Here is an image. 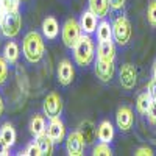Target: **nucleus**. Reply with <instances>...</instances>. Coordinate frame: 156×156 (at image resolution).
<instances>
[{
    "instance_id": "12",
    "label": "nucleus",
    "mask_w": 156,
    "mask_h": 156,
    "mask_svg": "<svg viewBox=\"0 0 156 156\" xmlns=\"http://www.w3.org/2000/svg\"><path fill=\"white\" fill-rule=\"evenodd\" d=\"M53 142H61L64 140V137H66V128H64V123L61 122L59 117H56V119H50V123L47 126V131H45Z\"/></svg>"
},
{
    "instance_id": "19",
    "label": "nucleus",
    "mask_w": 156,
    "mask_h": 156,
    "mask_svg": "<svg viewBox=\"0 0 156 156\" xmlns=\"http://www.w3.org/2000/svg\"><path fill=\"white\" fill-rule=\"evenodd\" d=\"M59 33V25L55 17H47L42 22V34L47 39H55Z\"/></svg>"
},
{
    "instance_id": "2",
    "label": "nucleus",
    "mask_w": 156,
    "mask_h": 156,
    "mask_svg": "<svg viewBox=\"0 0 156 156\" xmlns=\"http://www.w3.org/2000/svg\"><path fill=\"white\" fill-rule=\"evenodd\" d=\"M94 55H95V45L94 41L90 39L89 34H81V37L78 39V42L73 47V58L78 66H89L94 61Z\"/></svg>"
},
{
    "instance_id": "35",
    "label": "nucleus",
    "mask_w": 156,
    "mask_h": 156,
    "mask_svg": "<svg viewBox=\"0 0 156 156\" xmlns=\"http://www.w3.org/2000/svg\"><path fill=\"white\" fill-rule=\"evenodd\" d=\"M3 111H5V103H3V98L0 97V117H2Z\"/></svg>"
},
{
    "instance_id": "18",
    "label": "nucleus",
    "mask_w": 156,
    "mask_h": 156,
    "mask_svg": "<svg viewBox=\"0 0 156 156\" xmlns=\"http://www.w3.org/2000/svg\"><path fill=\"white\" fill-rule=\"evenodd\" d=\"M36 144L39 147V151H41V156H50L51 151H53L55 142L51 140V137L47 133H42V134L36 136Z\"/></svg>"
},
{
    "instance_id": "16",
    "label": "nucleus",
    "mask_w": 156,
    "mask_h": 156,
    "mask_svg": "<svg viewBox=\"0 0 156 156\" xmlns=\"http://www.w3.org/2000/svg\"><path fill=\"white\" fill-rule=\"evenodd\" d=\"M97 137L100 142H109L114 139V126L109 120H103L97 126Z\"/></svg>"
},
{
    "instance_id": "8",
    "label": "nucleus",
    "mask_w": 156,
    "mask_h": 156,
    "mask_svg": "<svg viewBox=\"0 0 156 156\" xmlns=\"http://www.w3.org/2000/svg\"><path fill=\"white\" fill-rule=\"evenodd\" d=\"M114 72H115L114 61L100 59V58L95 61V75L101 83H109L114 76Z\"/></svg>"
},
{
    "instance_id": "37",
    "label": "nucleus",
    "mask_w": 156,
    "mask_h": 156,
    "mask_svg": "<svg viewBox=\"0 0 156 156\" xmlns=\"http://www.w3.org/2000/svg\"><path fill=\"white\" fill-rule=\"evenodd\" d=\"M153 78L156 80V62H154V66H153Z\"/></svg>"
},
{
    "instance_id": "13",
    "label": "nucleus",
    "mask_w": 156,
    "mask_h": 156,
    "mask_svg": "<svg viewBox=\"0 0 156 156\" xmlns=\"http://www.w3.org/2000/svg\"><path fill=\"white\" fill-rule=\"evenodd\" d=\"M97 16L94 14L92 11H84L83 14H81V19H80V25H81V30H83V33H86V34H90V33H94V31H97Z\"/></svg>"
},
{
    "instance_id": "9",
    "label": "nucleus",
    "mask_w": 156,
    "mask_h": 156,
    "mask_svg": "<svg viewBox=\"0 0 156 156\" xmlns=\"http://www.w3.org/2000/svg\"><path fill=\"white\" fill-rule=\"evenodd\" d=\"M84 147L86 142L83 139V136L80 134V131H73L67 136L66 140V148H67V154L70 156H81L84 153Z\"/></svg>"
},
{
    "instance_id": "25",
    "label": "nucleus",
    "mask_w": 156,
    "mask_h": 156,
    "mask_svg": "<svg viewBox=\"0 0 156 156\" xmlns=\"http://www.w3.org/2000/svg\"><path fill=\"white\" fill-rule=\"evenodd\" d=\"M92 154L94 156H111L112 154V150L109 147L108 142H100V144H97L92 150Z\"/></svg>"
},
{
    "instance_id": "6",
    "label": "nucleus",
    "mask_w": 156,
    "mask_h": 156,
    "mask_svg": "<svg viewBox=\"0 0 156 156\" xmlns=\"http://www.w3.org/2000/svg\"><path fill=\"white\" fill-rule=\"evenodd\" d=\"M44 114L48 119H56L62 112V100L56 92H50L45 98H44Z\"/></svg>"
},
{
    "instance_id": "22",
    "label": "nucleus",
    "mask_w": 156,
    "mask_h": 156,
    "mask_svg": "<svg viewBox=\"0 0 156 156\" xmlns=\"http://www.w3.org/2000/svg\"><path fill=\"white\" fill-rule=\"evenodd\" d=\"M151 103H153V100H151V97H150L148 92L139 94L137 101H136V108H137L139 114H147L148 109H150V106H151Z\"/></svg>"
},
{
    "instance_id": "10",
    "label": "nucleus",
    "mask_w": 156,
    "mask_h": 156,
    "mask_svg": "<svg viewBox=\"0 0 156 156\" xmlns=\"http://www.w3.org/2000/svg\"><path fill=\"white\" fill-rule=\"evenodd\" d=\"M119 80H120V84L122 87L125 89H133L136 86V81H137V72H136V67L133 64H123L120 67V72H119Z\"/></svg>"
},
{
    "instance_id": "26",
    "label": "nucleus",
    "mask_w": 156,
    "mask_h": 156,
    "mask_svg": "<svg viewBox=\"0 0 156 156\" xmlns=\"http://www.w3.org/2000/svg\"><path fill=\"white\" fill-rule=\"evenodd\" d=\"M147 19L151 27L156 28V0H151L147 8Z\"/></svg>"
},
{
    "instance_id": "7",
    "label": "nucleus",
    "mask_w": 156,
    "mask_h": 156,
    "mask_svg": "<svg viewBox=\"0 0 156 156\" xmlns=\"http://www.w3.org/2000/svg\"><path fill=\"white\" fill-rule=\"evenodd\" d=\"M115 123H117L120 131H123V133L129 131L133 128V123H134L133 109L129 106H120L115 112Z\"/></svg>"
},
{
    "instance_id": "17",
    "label": "nucleus",
    "mask_w": 156,
    "mask_h": 156,
    "mask_svg": "<svg viewBox=\"0 0 156 156\" xmlns=\"http://www.w3.org/2000/svg\"><path fill=\"white\" fill-rule=\"evenodd\" d=\"M109 0H89V9L94 12L98 19H103L109 12Z\"/></svg>"
},
{
    "instance_id": "32",
    "label": "nucleus",
    "mask_w": 156,
    "mask_h": 156,
    "mask_svg": "<svg viewBox=\"0 0 156 156\" xmlns=\"http://www.w3.org/2000/svg\"><path fill=\"white\" fill-rule=\"evenodd\" d=\"M134 154H136V156H153L154 151H153V148H150V147H139V148L134 151Z\"/></svg>"
},
{
    "instance_id": "20",
    "label": "nucleus",
    "mask_w": 156,
    "mask_h": 156,
    "mask_svg": "<svg viewBox=\"0 0 156 156\" xmlns=\"http://www.w3.org/2000/svg\"><path fill=\"white\" fill-rule=\"evenodd\" d=\"M30 131H31L33 136H39V134H42V133L47 131L44 115H41V114H34L33 115V119L30 122Z\"/></svg>"
},
{
    "instance_id": "23",
    "label": "nucleus",
    "mask_w": 156,
    "mask_h": 156,
    "mask_svg": "<svg viewBox=\"0 0 156 156\" xmlns=\"http://www.w3.org/2000/svg\"><path fill=\"white\" fill-rule=\"evenodd\" d=\"M3 56L6 58V61H8L9 64H14V62L17 61V58H19V47H17V44L12 42V41H9V42L5 45Z\"/></svg>"
},
{
    "instance_id": "34",
    "label": "nucleus",
    "mask_w": 156,
    "mask_h": 156,
    "mask_svg": "<svg viewBox=\"0 0 156 156\" xmlns=\"http://www.w3.org/2000/svg\"><path fill=\"white\" fill-rule=\"evenodd\" d=\"M109 5L112 9H122L125 5V0H109Z\"/></svg>"
},
{
    "instance_id": "11",
    "label": "nucleus",
    "mask_w": 156,
    "mask_h": 156,
    "mask_svg": "<svg viewBox=\"0 0 156 156\" xmlns=\"http://www.w3.org/2000/svg\"><path fill=\"white\" fill-rule=\"evenodd\" d=\"M73 75H75V70H73L72 62L69 59H62L58 66V81H59V84L69 86L73 81Z\"/></svg>"
},
{
    "instance_id": "33",
    "label": "nucleus",
    "mask_w": 156,
    "mask_h": 156,
    "mask_svg": "<svg viewBox=\"0 0 156 156\" xmlns=\"http://www.w3.org/2000/svg\"><path fill=\"white\" fill-rule=\"evenodd\" d=\"M6 154H9V145L0 137V156H6Z\"/></svg>"
},
{
    "instance_id": "24",
    "label": "nucleus",
    "mask_w": 156,
    "mask_h": 156,
    "mask_svg": "<svg viewBox=\"0 0 156 156\" xmlns=\"http://www.w3.org/2000/svg\"><path fill=\"white\" fill-rule=\"evenodd\" d=\"M0 137H2L9 147L16 142V131H14V128H12L11 123H5L2 126V129H0Z\"/></svg>"
},
{
    "instance_id": "1",
    "label": "nucleus",
    "mask_w": 156,
    "mask_h": 156,
    "mask_svg": "<svg viewBox=\"0 0 156 156\" xmlns=\"http://www.w3.org/2000/svg\"><path fill=\"white\" fill-rule=\"evenodd\" d=\"M22 50H23V56L27 58L28 62L34 64L39 62L44 56V41L42 36L37 31H30L27 33V36L23 37V44H22Z\"/></svg>"
},
{
    "instance_id": "15",
    "label": "nucleus",
    "mask_w": 156,
    "mask_h": 156,
    "mask_svg": "<svg viewBox=\"0 0 156 156\" xmlns=\"http://www.w3.org/2000/svg\"><path fill=\"white\" fill-rule=\"evenodd\" d=\"M78 131H80V134L83 136L86 144H92V142L95 140V137H97V128H95L92 120L81 122L80 126H78Z\"/></svg>"
},
{
    "instance_id": "3",
    "label": "nucleus",
    "mask_w": 156,
    "mask_h": 156,
    "mask_svg": "<svg viewBox=\"0 0 156 156\" xmlns=\"http://www.w3.org/2000/svg\"><path fill=\"white\" fill-rule=\"evenodd\" d=\"M20 25H22V19L19 11H5L2 22H0V28H2V33L6 37H16L20 31Z\"/></svg>"
},
{
    "instance_id": "29",
    "label": "nucleus",
    "mask_w": 156,
    "mask_h": 156,
    "mask_svg": "<svg viewBox=\"0 0 156 156\" xmlns=\"http://www.w3.org/2000/svg\"><path fill=\"white\" fill-rule=\"evenodd\" d=\"M23 154H27V156H41V151H39V147L36 144V140L31 142V144H28L27 150H25Z\"/></svg>"
},
{
    "instance_id": "30",
    "label": "nucleus",
    "mask_w": 156,
    "mask_h": 156,
    "mask_svg": "<svg viewBox=\"0 0 156 156\" xmlns=\"http://www.w3.org/2000/svg\"><path fill=\"white\" fill-rule=\"evenodd\" d=\"M147 92L150 94L151 100L156 103V80H154V78H151V80L148 81V86H147Z\"/></svg>"
},
{
    "instance_id": "28",
    "label": "nucleus",
    "mask_w": 156,
    "mask_h": 156,
    "mask_svg": "<svg viewBox=\"0 0 156 156\" xmlns=\"http://www.w3.org/2000/svg\"><path fill=\"white\" fill-rule=\"evenodd\" d=\"M3 11H14L19 6V0H0Z\"/></svg>"
},
{
    "instance_id": "5",
    "label": "nucleus",
    "mask_w": 156,
    "mask_h": 156,
    "mask_svg": "<svg viewBox=\"0 0 156 156\" xmlns=\"http://www.w3.org/2000/svg\"><path fill=\"white\" fill-rule=\"evenodd\" d=\"M83 30H81V25L78 20L75 19H67L66 23L62 27V42L66 47L73 48L75 44L78 42V39L81 37Z\"/></svg>"
},
{
    "instance_id": "4",
    "label": "nucleus",
    "mask_w": 156,
    "mask_h": 156,
    "mask_svg": "<svg viewBox=\"0 0 156 156\" xmlns=\"http://www.w3.org/2000/svg\"><path fill=\"white\" fill-rule=\"evenodd\" d=\"M131 23L125 16H119L112 23V39L119 45H126L131 39Z\"/></svg>"
},
{
    "instance_id": "27",
    "label": "nucleus",
    "mask_w": 156,
    "mask_h": 156,
    "mask_svg": "<svg viewBox=\"0 0 156 156\" xmlns=\"http://www.w3.org/2000/svg\"><path fill=\"white\" fill-rule=\"evenodd\" d=\"M8 80V61L5 56H0V86Z\"/></svg>"
},
{
    "instance_id": "14",
    "label": "nucleus",
    "mask_w": 156,
    "mask_h": 156,
    "mask_svg": "<svg viewBox=\"0 0 156 156\" xmlns=\"http://www.w3.org/2000/svg\"><path fill=\"white\" fill-rule=\"evenodd\" d=\"M97 56L100 59H108V61H114L115 58V45L111 41H98L97 45Z\"/></svg>"
},
{
    "instance_id": "21",
    "label": "nucleus",
    "mask_w": 156,
    "mask_h": 156,
    "mask_svg": "<svg viewBox=\"0 0 156 156\" xmlns=\"http://www.w3.org/2000/svg\"><path fill=\"white\" fill-rule=\"evenodd\" d=\"M97 37H98V41H111L112 39V25H109V22H106V20L100 22L97 27Z\"/></svg>"
},
{
    "instance_id": "36",
    "label": "nucleus",
    "mask_w": 156,
    "mask_h": 156,
    "mask_svg": "<svg viewBox=\"0 0 156 156\" xmlns=\"http://www.w3.org/2000/svg\"><path fill=\"white\" fill-rule=\"evenodd\" d=\"M3 8H2V3H0V22H2V17H3Z\"/></svg>"
},
{
    "instance_id": "31",
    "label": "nucleus",
    "mask_w": 156,
    "mask_h": 156,
    "mask_svg": "<svg viewBox=\"0 0 156 156\" xmlns=\"http://www.w3.org/2000/svg\"><path fill=\"white\" fill-rule=\"evenodd\" d=\"M147 117H148V122L156 126V103L154 101L151 103V106H150V109L147 112Z\"/></svg>"
}]
</instances>
